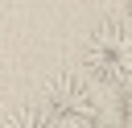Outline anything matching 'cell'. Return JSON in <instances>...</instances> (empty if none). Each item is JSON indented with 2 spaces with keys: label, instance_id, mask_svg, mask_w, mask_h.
<instances>
[{
  "label": "cell",
  "instance_id": "cell-3",
  "mask_svg": "<svg viewBox=\"0 0 132 128\" xmlns=\"http://www.w3.org/2000/svg\"><path fill=\"white\" fill-rule=\"evenodd\" d=\"M0 128H58L41 107H16L12 116H4L0 120Z\"/></svg>",
  "mask_w": 132,
  "mask_h": 128
},
{
  "label": "cell",
  "instance_id": "cell-1",
  "mask_svg": "<svg viewBox=\"0 0 132 128\" xmlns=\"http://www.w3.org/2000/svg\"><path fill=\"white\" fill-rule=\"evenodd\" d=\"M82 58H87V70L95 83H103L111 91L132 87V25L116 21V17L99 21L87 37Z\"/></svg>",
  "mask_w": 132,
  "mask_h": 128
},
{
  "label": "cell",
  "instance_id": "cell-5",
  "mask_svg": "<svg viewBox=\"0 0 132 128\" xmlns=\"http://www.w3.org/2000/svg\"><path fill=\"white\" fill-rule=\"evenodd\" d=\"M124 8H128V21H132V0H128V4H124Z\"/></svg>",
  "mask_w": 132,
  "mask_h": 128
},
{
  "label": "cell",
  "instance_id": "cell-2",
  "mask_svg": "<svg viewBox=\"0 0 132 128\" xmlns=\"http://www.w3.org/2000/svg\"><path fill=\"white\" fill-rule=\"evenodd\" d=\"M41 111L58 128H99V99H95L91 83L82 74H70V70H62L45 83Z\"/></svg>",
  "mask_w": 132,
  "mask_h": 128
},
{
  "label": "cell",
  "instance_id": "cell-4",
  "mask_svg": "<svg viewBox=\"0 0 132 128\" xmlns=\"http://www.w3.org/2000/svg\"><path fill=\"white\" fill-rule=\"evenodd\" d=\"M111 111H116V124L120 128H132V87L111 91Z\"/></svg>",
  "mask_w": 132,
  "mask_h": 128
}]
</instances>
